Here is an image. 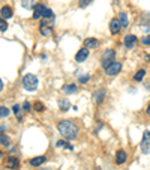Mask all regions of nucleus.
<instances>
[{
  "label": "nucleus",
  "instance_id": "obj_3",
  "mask_svg": "<svg viewBox=\"0 0 150 170\" xmlns=\"http://www.w3.org/2000/svg\"><path fill=\"white\" fill-rule=\"evenodd\" d=\"M114 50H111V48H108V50H105L104 53H102V56H101V63H102V66L107 68L110 63H113V60H114Z\"/></svg>",
  "mask_w": 150,
  "mask_h": 170
},
{
  "label": "nucleus",
  "instance_id": "obj_2",
  "mask_svg": "<svg viewBox=\"0 0 150 170\" xmlns=\"http://www.w3.org/2000/svg\"><path fill=\"white\" fill-rule=\"evenodd\" d=\"M38 84H39V80H38L36 75H33V74H27V75H24L23 87L26 89V91H29V92L36 91V89H38Z\"/></svg>",
  "mask_w": 150,
  "mask_h": 170
},
{
  "label": "nucleus",
  "instance_id": "obj_12",
  "mask_svg": "<svg viewBox=\"0 0 150 170\" xmlns=\"http://www.w3.org/2000/svg\"><path fill=\"white\" fill-rule=\"evenodd\" d=\"M126 158H128V155L123 149L117 151V154H116V163H117V164H123V163L126 161Z\"/></svg>",
  "mask_w": 150,
  "mask_h": 170
},
{
  "label": "nucleus",
  "instance_id": "obj_7",
  "mask_svg": "<svg viewBox=\"0 0 150 170\" xmlns=\"http://www.w3.org/2000/svg\"><path fill=\"white\" fill-rule=\"evenodd\" d=\"M120 29H122V23H120V20L119 18H113L111 21H110V30H111V33H119L120 32Z\"/></svg>",
  "mask_w": 150,
  "mask_h": 170
},
{
  "label": "nucleus",
  "instance_id": "obj_1",
  "mask_svg": "<svg viewBox=\"0 0 150 170\" xmlns=\"http://www.w3.org/2000/svg\"><path fill=\"white\" fill-rule=\"evenodd\" d=\"M57 130L59 133L65 138H68V140H74L78 136V126L74 124L72 121H62V122H59Z\"/></svg>",
  "mask_w": 150,
  "mask_h": 170
},
{
  "label": "nucleus",
  "instance_id": "obj_31",
  "mask_svg": "<svg viewBox=\"0 0 150 170\" xmlns=\"http://www.w3.org/2000/svg\"><path fill=\"white\" fill-rule=\"evenodd\" d=\"M12 110H14V113L18 114V112H20V105H14V108H12Z\"/></svg>",
  "mask_w": 150,
  "mask_h": 170
},
{
  "label": "nucleus",
  "instance_id": "obj_14",
  "mask_svg": "<svg viewBox=\"0 0 150 170\" xmlns=\"http://www.w3.org/2000/svg\"><path fill=\"white\" fill-rule=\"evenodd\" d=\"M45 161H47V158L44 157V155H41V157H36V158L30 159V164H32L33 167H39V166H42Z\"/></svg>",
  "mask_w": 150,
  "mask_h": 170
},
{
  "label": "nucleus",
  "instance_id": "obj_23",
  "mask_svg": "<svg viewBox=\"0 0 150 170\" xmlns=\"http://www.w3.org/2000/svg\"><path fill=\"white\" fill-rule=\"evenodd\" d=\"M0 116H2V117H6V116H9V110H8L6 107L0 105Z\"/></svg>",
  "mask_w": 150,
  "mask_h": 170
},
{
  "label": "nucleus",
  "instance_id": "obj_32",
  "mask_svg": "<svg viewBox=\"0 0 150 170\" xmlns=\"http://www.w3.org/2000/svg\"><path fill=\"white\" fill-rule=\"evenodd\" d=\"M3 91V81H2V80H0V92Z\"/></svg>",
  "mask_w": 150,
  "mask_h": 170
},
{
  "label": "nucleus",
  "instance_id": "obj_13",
  "mask_svg": "<svg viewBox=\"0 0 150 170\" xmlns=\"http://www.w3.org/2000/svg\"><path fill=\"white\" fill-rule=\"evenodd\" d=\"M0 15H2L5 20L11 18V17H12V8H11V6H3V8L0 9Z\"/></svg>",
  "mask_w": 150,
  "mask_h": 170
},
{
  "label": "nucleus",
  "instance_id": "obj_19",
  "mask_svg": "<svg viewBox=\"0 0 150 170\" xmlns=\"http://www.w3.org/2000/svg\"><path fill=\"white\" fill-rule=\"evenodd\" d=\"M59 107H60L63 112H68L71 108V102L68 101V100H60V101H59Z\"/></svg>",
  "mask_w": 150,
  "mask_h": 170
},
{
  "label": "nucleus",
  "instance_id": "obj_34",
  "mask_svg": "<svg viewBox=\"0 0 150 170\" xmlns=\"http://www.w3.org/2000/svg\"><path fill=\"white\" fill-rule=\"evenodd\" d=\"M45 170H47V169H45Z\"/></svg>",
  "mask_w": 150,
  "mask_h": 170
},
{
  "label": "nucleus",
  "instance_id": "obj_4",
  "mask_svg": "<svg viewBox=\"0 0 150 170\" xmlns=\"http://www.w3.org/2000/svg\"><path fill=\"white\" fill-rule=\"evenodd\" d=\"M120 71H122V63L113 62V63H110V65L105 68V74H107L108 77H114V75H117Z\"/></svg>",
  "mask_w": 150,
  "mask_h": 170
},
{
  "label": "nucleus",
  "instance_id": "obj_21",
  "mask_svg": "<svg viewBox=\"0 0 150 170\" xmlns=\"http://www.w3.org/2000/svg\"><path fill=\"white\" fill-rule=\"evenodd\" d=\"M144 75H146V71H144V69H140L138 72L135 74V77H134V79H135V81H141V80L144 79Z\"/></svg>",
  "mask_w": 150,
  "mask_h": 170
},
{
  "label": "nucleus",
  "instance_id": "obj_11",
  "mask_svg": "<svg viewBox=\"0 0 150 170\" xmlns=\"http://www.w3.org/2000/svg\"><path fill=\"white\" fill-rule=\"evenodd\" d=\"M137 42V36L135 35H126L125 36V47L126 48H132Z\"/></svg>",
  "mask_w": 150,
  "mask_h": 170
},
{
  "label": "nucleus",
  "instance_id": "obj_10",
  "mask_svg": "<svg viewBox=\"0 0 150 170\" xmlns=\"http://www.w3.org/2000/svg\"><path fill=\"white\" fill-rule=\"evenodd\" d=\"M89 57V48H81L80 51L77 53V56H75V60L81 63V62H84L86 59Z\"/></svg>",
  "mask_w": 150,
  "mask_h": 170
},
{
  "label": "nucleus",
  "instance_id": "obj_17",
  "mask_svg": "<svg viewBox=\"0 0 150 170\" xmlns=\"http://www.w3.org/2000/svg\"><path fill=\"white\" fill-rule=\"evenodd\" d=\"M119 20H120V23H122V27H123V29H126L128 26H129V20H128L126 12H120V15H119Z\"/></svg>",
  "mask_w": 150,
  "mask_h": 170
},
{
  "label": "nucleus",
  "instance_id": "obj_29",
  "mask_svg": "<svg viewBox=\"0 0 150 170\" xmlns=\"http://www.w3.org/2000/svg\"><path fill=\"white\" fill-rule=\"evenodd\" d=\"M89 79H90L89 75H81V77H80V83H87Z\"/></svg>",
  "mask_w": 150,
  "mask_h": 170
},
{
  "label": "nucleus",
  "instance_id": "obj_18",
  "mask_svg": "<svg viewBox=\"0 0 150 170\" xmlns=\"http://www.w3.org/2000/svg\"><path fill=\"white\" fill-rule=\"evenodd\" d=\"M41 33L44 35V36H50V35L53 33V30H51V27H48V24L41 23Z\"/></svg>",
  "mask_w": 150,
  "mask_h": 170
},
{
  "label": "nucleus",
  "instance_id": "obj_26",
  "mask_svg": "<svg viewBox=\"0 0 150 170\" xmlns=\"http://www.w3.org/2000/svg\"><path fill=\"white\" fill-rule=\"evenodd\" d=\"M32 2H33V0H23L21 3H23V6L26 9H30V8H32Z\"/></svg>",
  "mask_w": 150,
  "mask_h": 170
},
{
  "label": "nucleus",
  "instance_id": "obj_8",
  "mask_svg": "<svg viewBox=\"0 0 150 170\" xmlns=\"http://www.w3.org/2000/svg\"><path fill=\"white\" fill-rule=\"evenodd\" d=\"M33 18L35 20H38V18H41V17H44V14H45V11H47V8L44 6V5H36L35 8H33Z\"/></svg>",
  "mask_w": 150,
  "mask_h": 170
},
{
  "label": "nucleus",
  "instance_id": "obj_27",
  "mask_svg": "<svg viewBox=\"0 0 150 170\" xmlns=\"http://www.w3.org/2000/svg\"><path fill=\"white\" fill-rule=\"evenodd\" d=\"M141 44H143V45H150V36H144V38L141 39Z\"/></svg>",
  "mask_w": 150,
  "mask_h": 170
},
{
  "label": "nucleus",
  "instance_id": "obj_33",
  "mask_svg": "<svg viewBox=\"0 0 150 170\" xmlns=\"http://www.w3.org/2000/svg\"><path fill=\"white\" fill-rule=\"evenodd\" d=\"M147 114L150 116V104H149V108H147Z\"/></svg>",
  "mask_w": 150,
  "mask_h": 170
},
{
  "label": "nucleus",
  "instance_id": "obj_15",
  "mask_svg": "<svg viewBox=\"0 0 150 170\" xmlns=\"http://www.w3.org/2000/svg\"><path fill=\"white\" fill-rule=\"evenodd\" d=\"M0 145L5 147H9L11 146V137L3 134V133H0Z\"/></svg>",
  "mask_w": 150,
  "mask_h": 170
},
{
  "label": "nucleus",
  "instance_id": "obj_16",
  "mask_svg": "<svg viewBox=\"0 0 150 170\" xmlns=\"http://www.w3.org/2000/svg\"><path fill=\"white\" fill-rule=\"evenodd\" d=\"M98 45H99V42H98L96 39H93V38H87V39L84 41V47L89 48V50H90V48H96Z\"/></svg>",
  "mask_w": 150,
  "mask_h": 170
},
{
  "label": "nucleus",
  "instance_id": "obj_22",
  "mask_svg": "<svg viewBox=\"0 0 150 170\" xmlns=\"http://www.w3.org/2000/svg\"><path fill=\"white\" fill-rule=\"evenodd\" d=\"M57 146H59V147H66V149H69V151H72V149H74V147L71 146L69 143H66V142H63V140H59V142H57Z\"/></svg>",
  "mask_w": 150,
  "mask_h": 170
},
{
  "label": "nucleus",
  "instance_id": "obj_24",
  "mask_svg": "<svg viewBox=\"0 0 150 170\" xmlns=\"http://www.w3.org/2000/svg\"><path fill=\"white\" fill-rule=\"evenodd\" d=\"M33 107H35V110H38V112H42V110L45 108V107H44V104H42L41 101L35 102V105H33Z\"/></svg>",
  "mask_w": 150,
  "mask_h": 170
},
{
  "label": "nucleus",
  "instance_id": "obj_6",
  "mask_svg": "<svg viewBox=\"0 0 150 170\" xmlns=\"http://www.w3.org/2000/svg\"><path fill=\"white\" fill-rule=\"evenodd\" d=\"M6 166H8V169H12V170H18L20 167V161L17 157H8L6 158Z\"/></svg>",
  "mask_w": 150,
  "mask_h": 170
},
{
  "label": "nucleus",
  "instance_id": "obj_5",
  "mask_svg": "<svg viewBox=\"0 0 150 170\" xmlns=\"http://www.w3.org/2000/svg\"><path fill=\"white\" fill-rule=\"evenodd\" d=\"M141 151H143L144 154H149L150 152V131H144V134H143Z\"/></svg>",
  "mask_w": 150,
  "mask_h": 170
},
{
  "label": "nucleus",
  "instance_id": "obj_20",
  "mask_svg": "<svg viewBox=\"0 0 150 170\" xmlns=\"http://www.w3.org/2000/svg\"><path fill=\"white\" fill-rule=\"evenodd\" d=\"M77 91V86L75 84H66L63 86V92H68V93H72V92Z\"/></svg>",
  "mask_w": 150,
  "mask_h": 170
},
{
  "label": "nucleus",
  "instance_id": "obj_25",
  "mask_svg": "<svg viewBox=\"0 0 150 170\" xmlns=\"http://www.w3.org/2000/svg\"><path fill=\"white\" fill-rule=\"evenodd\" d=\"M5 30H8V23L5 20H0V32H5Z\"/></svg>",
  "mask_w": 150,
  "mask_h": 170
},
{
  "label": "nucleus",
  "instance_id": "obj_28",
  "mask_svg": "<svg viewBox=\"0 0 150 170\" xmlns=\"http://www.w3.org/2000/svg\"><path fill=\"white\" fill-rule=\"evenodd\" d=\"M89 3H90V0H80L78 5H80V8H84V6H87Z\"/></svg>",
  "mask_w": 150,
  "mask_h": 170
},
{
  "label": "nucleus",
  "instance_id": "obj_30",
  "mask_svg": "<svg viewBox=\"0 0 150 170\" xmlns=\"http://www.w3.org/2000/svg\"><path fill=\"white\" fill-rule=\"evenodd\" d=\"M23 110H24V112H29V110H30V102H27V101L24 102V104H23Z\"/></svg>",
  "mask_w": 150,
  "mask_h": 170
},
{
  "label": "nucleus",
  "instance_id": "obj_9",
  "mask_svg": "<svg viewBox=\"0 0 150 170\" xmlns=\"http://www.w3.org/2000/svg\"><path fill=\"white\" fill-rule=\"evenodd\" d=\"M105 95H107V91L105 89H99V91H96L93 93V101L96 102V104H101V102L105 100Z\"/></svg>",
  "mask_w": 150,
  "mask_h": 170
}]
</instances>
